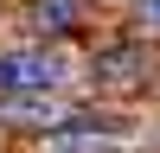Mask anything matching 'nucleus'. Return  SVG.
<instances>
[{"instance_id": "1", "label": "nucleus", "mask_w": 160, "mask_h": 153, "mask_svg": "<svg viewBox=\"0 0 160 153\" xmlns=\"http://www.w3.org/2000/svg\"><path fill=\"white\" fill-rule=\"evenodd\" d=\"M71 76V64L58 51H38V45H19V51H0V89L7 96H45Z\"/></svg>"}, {"instance_id": "2", "label": "nucleus", "mask_w": 160, "mask_h": 153, "mask_svg": "<svg viewBox=\"0 0 160 153\" xmlns=\"http://www.w3.org/2000/svg\"><path fill=\"white\" fill-rule=\"evenodd\" d=\"M45 153H102V147H96V140H71V134H58Z\"/></svg>"}, {"instance_id": "3", "label": "nucleus", "mask_w": 160, "mask_h": 153, "mask_svg": "<svg viewBox=\"0 0 160 153\" xmlns=\"http://www.w3.org/2000/svg\"><path fill=\"white\" fill-rule=\"evenodd\" d=\"M141 19H148V26H160V0H141Z\"/></svg>"}]
</instances>
